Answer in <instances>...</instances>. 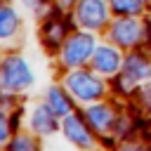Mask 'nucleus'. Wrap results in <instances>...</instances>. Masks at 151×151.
Wrapping results in <instances>:
<instances>
[{
    "label": "nucleus",
    "instance_id": "a211bd4d",
    "mask_svg": "<svg viewBox=\"0 0 151 151\" xmlns=\"http://www.w3.org/2000/svg\"><path fill=\"white\" fill-rule=\"evenodd\" d=\"M35 2H38V0H26V5H28V7H33Z\"/></svg>",
    "mask_w": 151,
    "mask_h": 151
},
{
    "label": "nucleus",
    "instance_id": "7ed1b4c3",
    "mask_svg": "<svg viewBox=\"0 0 151 151\" xmlns=\"http://www.w3.org/2000/svg\"><path fill=\"white\" fill-rule=\"evenodd\" d=\"M92 52H94V40L90 35H83V33L73 35L64 45V64L66 66H78V64L87 61Z\"/></svg>",
    "mask_w": 151,
    "mask_h": 151
},
{
    "label": "nucleus",
    "instance_id": "20e7f679",
    "mask_svg": "<svg viewBox=\"0 0 151 151\" xmlns=\"http://www.w3.org/2000/svg\"><path fill=\"white\" fill-rule=\"evenodd\" d=\"M78 21L85 28H99L106 24V7L101 0H80L78 2Z\"/></svg>",
    "mask_w": 151,
    "mask_h": 151
},
{
    "label": "nucleus",
    "instance_id": "39448f33",
    "mask_svg": "<svg viewBox=\"0 0 151 151\" xmlns=\"http://www.w3.org/2000/svg\"><path fill=\"white\" fill-rule=\"evenodd\" d=\"M139 38H142V26H139V21H134V19H118V21L111 26V40H116L118 45L130 47V45H134Z\"/></svg>",
    "mask_w": 151,
    "mask_h": 151
},
{
    "label": "nucleus",
    "instance_id": "6e6552de",
    "mask_svg": "<svg viewBox=\"0 0 151 151\" xmlns=\"http://www.w3.org/2000/svg\"><path fill=\"white\" fill-rule=\"evenodd\" d=\"M57 113L52 111V106H38L35 111H33V130L38 132V134H52L54 130H57Z\"/></svg>",
    "mask_w": 151,
    "mask_h": 151
},
{
    "label": "nucleus",
    "instance_id": "f257e3e1",
    "mask_svg": "<svg viewBox=\"0 0 151 151\" xmlns=\"http://www.w3.org/2000/svg\"><path fill=\"white\" fill-rule=\"evenodd\" d=\"M0 83L7 90H26L33 83V73L21 57H7L0 66Z\"/></svg>",
    "mask_w": 151,
    "mask_h": 151
},
{
    "label": "nucleus",
    "instance_id": "9b49d317",
    "mask_svg": "<svg viewBox=\"0 0 151 151\" xmlns=\"http://www.w3.org/2000/svg\"><path fill=\"white\" fill-rule=\"evenodd\" d=\"M64 35H66V26H64L61 19H47V21H45V26H42V38H45V42H47L50 47L59 45V42L64 40Z\"/></svg>",
    "mask_w": 151,
    "mask_h": 151
},
{
    "label": "nucleus",
    "instance_id": "f3484780",
    "mask_svg": "<svg viewBox=\"0 0 151 151\" xmlns=\"http://www.w3.org/2000/svg\"><path fill=\"white\" fill-rule=\"evenodd\" d=\"M59 5H64V7H66V5H73V0H59Z\"/></svg>",
    "mask_w": 151,
    "mask_h": 151
},
{
    "label": "nucleus",
    "instance_id": "0eeeda50",
    "mask_svg": "<svg viewBox=\"0 0 151 151\" xmlns=\"http://www.w3.org/2000/svg\"><path fill=\"white\" fill-rule=\"evenodd\" d=\"M92 66L99 73H113V71L120 68V54L113 47H99V50H94Z\"/></svg>",
    "mask_w": 151,
    "mask_h": 151
},
{
    "label": "nucleus",
    "instance_id": "1a4fd4ad",
    "mask_svg": "<svg viewBox=\"0 0 151 151\" xmlns=\"http://www.w3.org/2000/svg\"><path fill=\"white\" fill-rule=\"evenodd\" d=\"M151 76V61L144 59L142 54H132L127 61H125V80L130 83H137V80H144Z\"/></svg>",
    "mask_w": 151,
    "mask_h": 151
},
{
    "label": "nucleus",
    "instance_id": "f03ea898",
    "mask_svg": "<svg viewBox=\"0 0 151 151\" xmlns=\"http://www.w3.org/2000/svg\"><path fill=\"white\" fill-rule=\"evenodd\" d=\"M66 87L71 90L73 97L83 99V101H92V99H99L104 94V83L99 78H94L92 73H85V71H76L66 78Z\"/></svg>",
    "mask_w": 151,
    "mask_h": 151
},
{
    "label": "nucleus",
    "instance_id": "2eb2a0df",
    "mask_svg": "<svg viewBox=\"0 0 151 151\" xmlns=\"http://www.w3.org/2000/svg\"><path fill=\"white\" fill-rule=\"evenodd\" d=\"M9 151H38V142L33 137H26V134H17L12 139V146Z\"/></svg>",
    "mask_w": 151,
    "mask_h": 151
},
{
    "label": "nucleus",
    "instance_id": "9d476101",
    "mask_svg": "<svg viewBox=\"0 0 151 151\" xmlns=\"http://www.w3.org/2000/svg\"><path fill=\"white\" fill-rule=\"evenodd\" d=\"M87 116H90L92 127L99 130V132H106V130L116 123V116H113V111H111L106 104H97V106H92V109L87 111Z\"/></svg>",
    "mask_w": 151,
    "mask_h": 151
},
{
    "label": "nucleus",
    "instance_id": "dca6fc26",
    "mask_svg": "<svg viewBox=\"0 0 151 151\" xmlns=\"http://www.w3.org/2000/svg\"><path fill=\"white\" fill-rule=\"evenodd\" d=\"M7 134H9V127H7V118H5V113L0 111V144H5Z\"/></svg>",
    "mask_w": 151,
    "mask_h": 151
},
{
    "label": "nucleus",
    "instance_id": "ddd939ff",
    "mask_svg": "<svg viewBox=\"0 0 151 151\" xmlns=\"http://www.w3.org/2000/svg\"><path fill=\"white\" fill-rule=\"evenodd\" d=\"M47 97H50V106H52V111H54L57 116H66V113L71 111V101H68V97H66L61 90L52 87V90L47 92Z\"/></svg>",
    "mask_w": 151,
    "mask_h": 151
},
{
    "label": "nucleus",
    "instance_id": "f8f14e48",
    "mask_svg": "<svg viewBox=\"0 0 151 151\" xmlns=\"http://www.w3.org/2000/svg\"><path fill=\"white\" fill-rule=\"evenodd\" d=\"M19 28V21H17V14L12 7L7 5H0V38H9L14 35Z\"/></svg>",
    "mask_w": 151,
    "mask_h": 151
},
{
    "label": "nucleus",
    "instance_id": "4468645a",
    "mask_svg": "<svg viewBox=\"0 0 151 151\" xmlns=\"http://www.w3.org/2000/svg\"><path fill=\"white\" fill-rule=\"evenodd\" d=\"M111 7L120 14H137L142 9V0H111Z\"/></svg>",
    "mask_w": 151,
    "mask_h": 151
},
{
    "label": "nucleus",
    "instance_id": "423d86ee",
    "mask_svg": "<svg viewBox=\"0 0 151 151\" xmlns=\"http://www.w3.org/2000/svg\"><path fill=\"white\" fill-rule=\"evenodd\" d=\"M64 132H66V137H68L73 144H78V146H90V144H92L90 130L85 127V123H83L76 113H71V116L64 120Z\"/></svg>",
    "mask_w": 151,
    "mask_h": 151
}]
</instances>
